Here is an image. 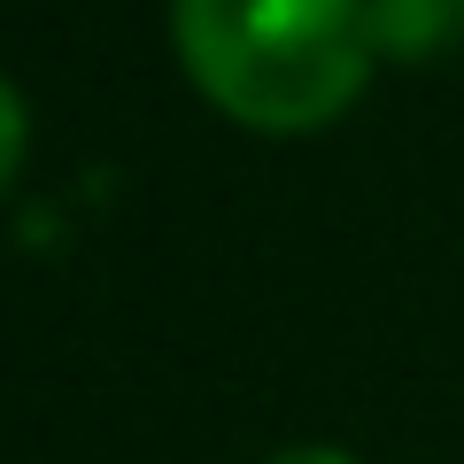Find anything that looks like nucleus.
<instances>
[{"mask_svg": "<svg viewBox=\"0 0 464 464\" xmlns=\"http://www.w3.org/2000/svg\"><path fill=\"white\" fill-rule=\"evenodd\" d=\"M170 39L186 78L248 132L333 124L380 54L364 0H170Z\"/></svg>", "mask_w": 464, "mask_h": 464, "instance_id": "1", "label": "nucleus"}, {"mask_svg": "<svg viewBox=\"0 0 464 464\" xmlns=\"http://www.w3.org/2000/svg\"><path fill=\"white\" fill-rule=\"evenodd\" d=\"M24 132H32V124H24V101H16V85L0 78V194H8L16 170H24Z\"/></svg>", "mask_w": 464, "mask_h": 464, "instance_id": "2", "label": "nucleus"}, {"mask_svg": "<svg viewBox=\"0 0 464 464\" xmlns=\"http://www.w3.org/2000/svg\"><path fill=\"white\" fill-rule=\"evenodd\" d=\"M271 464H356L348 449H325V441H302V449H279Z\"/></svg>", "mask_w": 464, "mask_h": 464, "instance_id": "3", "label": "nucleus"}]
</instances>
